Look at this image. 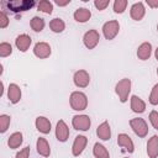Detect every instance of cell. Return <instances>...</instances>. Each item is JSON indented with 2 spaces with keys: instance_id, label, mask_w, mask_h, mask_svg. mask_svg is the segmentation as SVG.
Here are the masks:
<instances>
[{
  "instance_id": "obj_38",
  "label": "cell",
  "mask_w": 158,
  "mask_h": 158,
  "mask_svg": "<svg viewBox=\"0 0 158 158\" xmlns=\"http://www.w3.org/2000/svg\"><path fill=\"white\" fill-rule=\"evenodd\" d=\"M154 56H156V59L158 60V47L156 48V52H154Z\"/></svg>"
},
{
  "instance_id": "obj_32",
  "label": "cell",
  "mask_w": 158,
  "mask_h": 158,
  "mask_svg": "<svg viewBox=\"0 0 158 158\" xmlns=\"http://www.w3.org/2000/svg\"><path fill=\"white\" fill-rule=\"evenodd\" d=\"M148 118H149V122H151V125L153 126V128L158 130V111H156V110L151 111Z\"/></svg>"
},
{
  "instance_id": "obj_14",
  "label": "cell",
  "mask_w": 158,
  "mask_h": 158,
  "mask_svg": "<svg viewBox=\"0 0 158 158\" xmlns=\"http://www.w3.org/2000/svg\"><path fill=\"white\" fill-rule=\"evenodd\" d=\"M32 43V38L26 35V33H22V35H19L15 40V44H16V48L20 51V52H26Z\"/></svg>"
},
{
  "instance_id": "obj_1",
  "label": "cell",
  "mask_w": 158,
  "mask_h": 158,
  "mask_svg": "<svg viewBox=\"0 0 158 158\" xmlns=\"http://www.w3.org/2000/svg\"><path fill=\"white\" fill-rule=\"evenodd\" d=\"M35 6V0H4L1 1L2 10H10L12 12H22L32 9Z\"/></svg>"
},
{
  "instance_id": "obj_25",
  "label": "cell",
  "mask_w": 158,
  "mask_h": 158,
  "mask_svg": "<svg viewBox=\"0 0 158 158\" xmlns=\"http://www.w3.org/2000/svg\"><path fill=\"white\" fill-rule=\"evenodd\" d=\"M49 28H51L54 33H60V32L64 31L65 23H64V21H63L62 19L56 17V19H53V20L49 21Z\"/></svg>"
},
{
  "instance_id": "obj_11",
  "label": "cell",
  "mask_w": 158,
  "mask_h": 158,
  "mask_svg": "<svg viewBox=\"0 0 158 158\" xmlns=\"http://www.w3.org/2000/svg\"><path fill=\"white\" fill-rule=\"evenodd\" d=\"M56 138L59 142H65L69 138V128L63 120H59L56 125Z\"/></svg>"
},
{
  "instance_id": "obj_15",
  "label": "cell",
  "mask_w": 158,
  "mask_h": 158,
  "mask_svg": "<svg viewBox=\"0 0 158 158\" xmlns=\"http://www.w3.org/2000/svg\"><path fill=\"white\" fill-rule=\"evenodd\" d=\"M35 125H36L37 131L43 133V135H47V133L51 132L52 125H51V121L46 116H38L36 118V121H35Z\"/></svg>"
},
{
  "instance_id": "obj_34",
  "label": "cell",
  "mask_w": 158,
  "mask_h": 158,
  "mask_svg": "<svg viewBox=\"0 0 158 158\" xmlns=\"http://www.w3.org/2000/svg\"><path fill=\"white\" fill-rule=\"evenodd\" d=\"M9 22H10V20H9L7 14H6L4 10H2V11H0V27H1V28L7 27Z\"/></svg>"
},
{
  "instance_id": "obj_28",
  "label": "cell",
  "mask_w": 158,
  "mask_h": 158,
  "mask_svg": "<svg viewBox=\"0 0 158 158\" xmlns=\"http://www.w3.org/2000/svg\"><path fill=\"white\" fill-rule=\"evenodd\" d=\"M10 122H11V117L6 114H2L0 115V132L1 133H5L10 126Z\"/></svg>"
},
{
  "instance_id": "obj_31",
  "label": "cell",
  "mask_w": 158,
  "mask_h": 158,
  "mask_svg": "<svg viewBox=\"0 0 158 158\" xmlns=\"http://www.w3.org/2000/svg\"><path fill=\"white\" fill-rule=\"evenodd\" d=\"M149 104L151 105H158V84H156L152 88V91L149 94Z\"/></svg>"
},
{
  "instance_id": "obj_22",
  "label": "cell",
  "mask_w": 158,
  "mask_h": 158,
  "mask_svg": "<svg viewBox=\"0 0 158 158\" xmlns=\"http://www.w3.org/2000/svg\"><path fill=\"white\" fill-rule=\"evenodd\" d=\"M131 109L136 114H142L146 110V102L137 95L131 96Z\"/></svg>"
},
{
  "instance_id": "obj_21",
  "label": "cell",
  "mask_w": 158,
  "mask_h": 158,
  "mask_svg": "<svg viewBox=\"0 0 158 158\" xmlns=\"http://www.w3.org/2000/svg\"><path fill=\"white\" fill-rule=\"evenodd\" d=\"M36 148H37V153L42 157H49L51 154V147L47 142L46 138L43 137H40L36 142Z\"/></svg>"
},
{
  "instance_id": "obj_7",
  "label": "cell",
  "mask_w": 158,
  "mask_h": 158,
  "mask_svg": "<svg viewBox=\"0 0 158 158\" xmlns=\"http://www.w3.org/2000/svg\"><path fill=\"white\" fill-rule=\"evenodd\" d=\"M100 41V35L96 30H89L88 32L84 33L83 36V42H84V46L88 48V49H94L98 43Z\"/></svg>"
},
{
  "instance_id": "obj_36",
  "label": "cell",
  "mask_w": 158,
  "mask_h": 158,
  "mask_svg": "<svg viewBox=\"0 0 158 158\" xmlns=\"http://www.w3.org/2000/svg\"><path fill=\"white\" fill-rule=\"evenodd\" d=\"M146 4H147L149 7H152V9L158 7V0H147Z\"/></svg>"
},
{
  "instance_id": "obj_23",
  "label": "cell",
  "mask_w": 158,
  "mask_h": 158,
  "mask_svg": "<svg viewBox=\"0 0 158 158\" xmlns=\"http://www.w3.org/2000/svg\"><path fill=\"white\" fill-rule=\"evenodd\" d=\"M23 142V136L21 132H14L10 135L9 139H7V146L11 148V149H16L19 148Z\"/></svg>"
},
{
  "instance_id": "obj_4",
  "label": "cell",
  "mask_w": 158,
  "mask_h": 158,
  "mask_svg": "<svg viewBox=\"0 0 158 158\" xmlns=\"http://www.w3.org/2000/svg\"><path fill=\"white\" fill-rule=\"evenodd\" d=\"M130 126L132 128V131L141 138L146 137L148 135V126H147V122L141 118V117H135V118H131L130 120Z\"/></svg>"
},
{
  "instance_id": "obj_13",
  "label": "cell",
  "mask_w": 158,
  "mask_h": 158,
  "mask_svg": "<svg viewBox=\"0 0 158 158\" xmlns=\"http://www.w3.org/2000/svg\"><path fill=\"white\" fill-rule=\"evenodd\" d=\"M130 15H131L132 20H135V21H141V20L144 17V15H146V9H144L143 2H142V1L135 2V4L131 6Z\"/></svg>"
},
{
  "instance_id": "obj_8",
  "label": "cell",
  "mask_w": 158,
  "mask_h": 158,
  "mask_svg": "<svg viewBox=\"0 0 158 158\" xmlns=\"http://www.w3.org/2000/svg\"><path fill=\"white\" fill-rule=\"evenodd\" d=\"M73 81H74L75 86H78V88H86L89 85V83H90V75H89V73L86 70L80 69V70L74 73Z\"/></svg>"
},
{
  "instance_id": "obj_3",
  "label": "cell",
  "mask_w": 158,
  "mask_h": 158,
  "mask_svg": "<svg viewBox=\"0 0 158 158\" xmlns=\"http://www.w3.org/2000/svg\"><path fill=\"white\" fill-rule=\"evenodd\" d=\"M115 91L120 99L121 102H126L128 100V95L131 93V79L128 78H123L121 79L116 86H115Z\"/></svg>"
},
{
  "instance_id": "obj_10",
  "label": "cell",
  "mask_w": 158,
  "mask_h": 158,
  "mask_svg": "<svg viewBox=\"0 0 158 158\" xmlns=\"http://www.w3.org/2000/svg\"><path fill=\"white\" fill-rule=\"evenodd\" d=\"M86 144H88V138L85 136H83V135L77 136L73 142V146H72V154L74 157H79L83 153V151L85 149Z\"/></svg>"
},
{
  "instance_id": "obj_37",
  "label": "cell",
  "mask_w": 158,
  "mask_h": 158,
  "mask_svg": "<svg viewBox=\"0 0 158 158\" xmlns=\"http://www.w3.org/2000/svg\"><path fill=\"white\" fill-rule=\"evenodd\" d=\"M69 2H70V0H64V1L56 0V1H54V4H56V5H58V6H67Z\"/></svg>"
},
{
  "instance_id": "obj_9",
  "label": "cell",
  "mask_w": 158,
  "mask_h": 158,
  "mask_svg": "<svg viewBox=\"0 0 158 158\" xmlns=\"http://www.w3.org/2000/svg\"><path fill=\"white\" fill-rule=\"evenodd\" d=\"M51 53H52V49L47 42H37L33 47V54L37 58H41V59L48 58L51 56Z\"/></svg>"
},
{
  "instance_id": "obj_5",
  "label": "cell",
  "mask_w": 158,
  "mask_h": 158,
  "mask_svg": "<svg viewBox=\"0 0 158 158\" xmlns=\"http://www.w3.org/2000/svg\"><path fill=\"white\" fill-rule=\"evenodd\" d=\"M118 31H120V23L116 20L107 21V22H105L102 25V33H104L105 38L109 40V41L114 40L117 36Z\"/></svg>"
},
{
  "instance_id": "obj_16",
  "label": "cell",
  "mask_w": 158,
  "mask_h": 158,
  "mask_svg": "<svg viewBox=\"0 0 158 158\" xmlns=\"http://www.w3.org/2000/svg\"><path fill=\"white\" fill-rule=\"evenodd\" d=\"M7 98L11 104H17L21 100V89L17 84L11 83L7 88Z\"/></svg>"
},
{
  "instance_id": "obj_12",
  "label": "cell",
  "mask_w": 158,
  "mask_h": 158,
  "mask_svg": "<svg viewBox=\"0 0 158 158\" xmlns=\"http://www.w3.org/2000/svg\"><path fill=\"white\" fill-rule=\"evenodd\" d=\"M117 144L118 147H122L126 152L128 153H133L135 151V144H133V141L131 139V137L126 133H120L117 136Z\"/></svg>"
},
{
  "instance_id": "obj_6",
  "label": "cell",
  "mask_w": 158,
  "mask_h": 158,
  "mask_svg": "<svg viewBox=\"0 0 158 158\" xmlns=\"http://www.w3.org/2000/svg\"><path fill=\"white\" fill-rule=\"evenodd\" d=\"M90 125L91 120L88 115H74L72 118V126L78 131H88Z\"/></svg>"
},
{
  "instance_id": "obj_33",
  "label": "cell",
  "mask_w": 158,
  "mask_h": 158,
  "mask_svg": "<svg viewBox=\"0 0 158 158\" xmlns=\"http://www.w3.org/2000/svg\"><path fill=\"white\" fill-rule=\"evenodd\" d=\"M109 4H110V0H95V1H94V6H95L98 10H100V11L105 10V9L109 6Z\"/></svg>"
},
{
  "instance_id": "obj_26",
  "label": "cell",
  "mask_w": 158,
  "mask_h": 158,
  "mask_svg": "<svg viewBox=\"0 0 158 158\" xmlns=\"http://www.w3.org/2000/svg\"><path fill=\"white\" fill-rule=\"evenodd\" d=\"M30 26L35 32H41L44 28V20L40 16H33L30 21Z\"/></svg>"
},
{
  "instance_id": "obj_40",
  "label": "cell",
  "mask_w": 158,
  "mask_h": 158,
  "mask_svg": "<svg viewBox=\"0 0 158 158\" xmlns=\"http://www.w3.org/2000/svg\"><path fill=\"white\" fill-rule=\"evenodd\" d=\"M157 31H158V25H157Z\"/></svg>"
},
{
  "instance_id": "obj_27",
  "label": "cell",
  "mask_w": 158,
  "mask_h": 158,
  "mask_svg": "<svg viewBox=\"0 0 158 158\" xmlns=\"http://www.w3.org/2000/svg\"><path fill=\"white\" fill-rule=\"evenodd\" d=\"M37 9H38L40 11H42V12L49 15V14H52V11H53V4H52L51 1H48V0H42V1L38 2Z\"/></svg>"
},
{
  "instance_id": "obj_41",
  "label": "cell",
  "mask_w": 158,
  "mask_h": 158,
  "mask_svg": "<svg viewBox=\"0 0 158 158\" xmlns=\"http://www.w3.org/2000/svg\"><path fill=\"white\" fill-rule=\"evenodd\" d=\"M127 158H128V157H127Z\"/></svg>"
},
{
  "instance_id": "obj_30",
  "label": "cell",
  "mask_w": 158,
  "mask_h": 158,
  "mask_svg": "<svg viewBox=\"0 0 158 158\" xmlns=\"http://www.w3.org/2000/svg\"><path fill=\"white\" fill-rule=\"evenodd\" d=\"M127 0H115L114 2V11L116 14H122L127 7Z\"/></svg>"
},
{
  "instance_id": "obj_35",
  "label": "cell",
  "mask_w": 158,
  "mask_h": 158,
  "mask_svg": "<svg viewBox=\"0 0 158 158\" xmlns=\"http://www.w3.org/2000/svg\"><path fill=\"white\" fill-rule=\"evenodd\" d=\"M15 158H30V147H25V148H22L20 152L16 153Z\"/></svg>"
},
{
  "instance_id": "obj_29",
  "label": "cell",
  "mask_w": 158,
  "mask_h": 158,
  "mask_svg": "<svg viewBox=\"0 0 158 158\" xmlns=\"http://www.w3.org/2000/svg\"><path fill=\"white\" fill-rule=\"evenodd\" d=\"M11 53H12L11 44L7 43V42H1L0 43V57L1 58H5V57H9Z\"/></svg>"
},
{
  "instance_id": "obj_20",
  "label": "cell",
  "mask_w": 158,
  "mask_h": 158,
  "mask_svg": "<svg viewBox=\"0 0 158 158\" xmlns=\"http://www.w3.org/2000/svg\"><path fill=\"white\" fill-rule=\"evenodd\" d=\"M73 17H74V20H75L77 22L84 23V22H86L88 20H90V17H91V11H90L89 9H86V7H79V9H77V10L74 11Z\"/></svg>"
},
{
  "instance_id": "obj_39",
  "label": "cell",
  "mask_w": 158,
  "mask_h": 158,
  "mask_svg": "<svg viewBox=\"0 0 158 158\" xmlns=\"http://www.w3.org/2000/svg\"><path fill=\"white\" fill-rule=\"evenodd\" d=\"M157 75H158V68H157Z\"/></svg>"
},
{
  "instance_id": "obj_2",
  "label": "cell",
  "mask_w": 158,
  "mask_h": 158,
  "mask_svg": "<svg viewBox=\"0 0 158 158\" xmlns=\"http://www.w3.org/2000/svg\"><path fill=\"white\" fill-rule=\"evenodd\" d=\"M70 107L75 111H83L88 107V96L81 91H73L69 96Z\"/></svg>"
},
{
  "instance_id": "obj_17",
  "label": "cell",
  "mask_w": 158,
  "mask_h": 158,
  "mask_svg": "<svg viewBox=\"0 0 158 158\" xmlns=\"http://www.w3.org/2000/svg\"><path fill=\"white\" fill-rule=\"evenodd\" d=\"M151 54H152V44L149 42H143V43H141L138 46V48H137V57H138V59L147 60V59H149Z\"/></svg>"
},
{
  "instance_id": "obj_19",
  "label": "cell",
  "mask_w": 158,
  "mask_h": 158,
  "mask_svg": "<svg viewBox=\"0 0 158 158\" xmlns=\"http://www.w3.org/2000/svg\"><path fill=\"white\" fill-rule=\"evenodd\" d=\"M147 154L149 158L158 157V136H152L147 142Z\"/></svg>"
},
{
  "instance_id": "obj_24",
  "label": "cell",
  "mask_w": 158,
  "mask_h": 158,
  "mask_svg": "<svg viewBox=\"0 0 158 158\" xmlns=\"http://www.w3.org/2000/svg\"><path fill=\"white\" fill-rule=\"evenodd\" d=\"M93 154L95 158H110V154H109V151L106 149L105 146H102L101 143L96 142L94 144V148H93Z\"/></svg>"
},
{
  "instance_id": "obj_18",
  "label": "cell",
  "mask_w": 158,
  "mask_h": 158,
  "mask_svg": "<svg viewBox=\"0 0 158 158\" xmlns=\"http://www.w3.org/2000/svg\"><path fill=\"white\" fill-rule=\"evenodd\" d=\"M96 135L102 141H109L111 138V128H110V125L107 121H104L101 122L98 128H96Z\"/></svg>"
}]
</instances>
